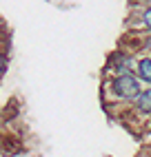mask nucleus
<instances>
[{"label":"nucleus","instance_id":"obj_1","mask_svg":"<svg viewBox=\"0 0 151 157\" xmlns=\"http://www.w3.org/2000/svg\"><path fill=\"white\" fill-rule=\"evenodd\" d=\"M107 89L111 91V98L118 102H136V98L142 91V82L138 80L136 73H122V75H111L107 82Z\"/></svg>","mask_w":151,"mask_h":157},{"label":"nucleus","instance_id":"obj_2","mask_svg":"<svg viewBox=\"0 0 151 157\" xmlns=\"http://www.w3.org/2000/svg\"><path fill=\"white\" fill-rule=\"evenodd\" d=\"M107 69L113 71V75H122V73H133L136 69V60L131 53H124V51H116L107 62Z\"/></svg>","mask_w":151,"mask_h":157},{"label":"nucleus","instance_id":"obj_3","mask_svg":"<svg viewBox=\"0 0 151 157\" xmlns=\"http://www.w3.org/2000/svg\"><path fill=\"white\" fill-rule=\"evenodd\" d=\"M133 111L140 115V117H147V120L151 117V86L140 91V95L133 102Z\"/></svg>","mask_w":151,"mask_h":157},{"label":"nucleus","instance_id":"obj_4","mask_svg":"<svg viewBox=\"0 0 151 157\" xmlns=\"http://www.w3.org/2000/svg\"><path fill=\"white\" fill-rule=\"evenodd\" d=\"M133 73L138 75V80L142 82V84L151 86V56H142L136 60V69Z\"/></svg>","mask_w":151,"mask_h":157},{"label":"nucleus","instance_id":"obj_5","mask_svg":"<svg viewBox=\"0 0 151 157\" xmlns=\"http://www.w3.org/2000/svg\"><path fill=\"white\" fill-rule=\"evenodd\" d=\"M142 25H145V29L151 33V5H149V7L145 9V11H142Z\"/></svg>","mask_w":151,"mask_h":157},{"label":"nucleus","instance_id":"obj_6","mask_svg":"<svg viewBox=\"0 0 151 157\" xmlns=\"http://www.w3.org/2000/svg\"><path fill=\"white\" fill-rule=\"evenodd\" d=\"M7 67H9V58H7V53H2V51H0V75H5Z\"/></svg>","mask_w":151,"mask_h":157},{"label":"nucleus","instance_id":"obj_7","mask_svg":"<svg viewBox=\"0 0 151 157\" xmlns=\"http://www.w3.org/2000/svg\"><path fill=\"white\" fill-rule=\"evenodd\" d=\"M147 157H151V146H147Z\"/></svg>","mask_w":151,"mask_h":157},{"label":"nucleus","instance_id":"obj_8","mask_svg":"<svg viewBox=\"0 0 151 157\" xmlns=\"http://www.w3.org/2000/svg\"><path fill=\"white\" fill-rule=\"evenodd\" d=\"M149 131H151V117H149Z\"/></svg>","mask_w":151,"mask_h":157}]
</instances>
